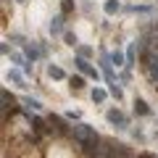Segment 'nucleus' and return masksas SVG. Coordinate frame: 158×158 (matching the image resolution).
Wrapping results in <instances>:
<instances>
[{"instance_id":"f257e3e1","label":"nucleus","mask_w":158,"mask_h":158,"mask_svg":"<svg viewBox=\"0 0 158 158\" xmlns=\"http://www.w3.org/2000/svg\"><path fill=\"white\" fill-rule=\"evenodd\" d=\"M82 148H85L87 158H108V142H103L100 137L92 140V142H85Z\"/></svg>"},{"instance_id":"f03ea898","label":"nucleus","mask_w":158,"mask_h":158,"mask_svg":"<svg viewBox=\"0 0 158 158\" xmlns=\"http://www.w3.org/2000/svg\"><path fill=\"white\" fill-rule=\"evenodd\" d=\"M71 132H74V137H77V140L82 142V145H85V142H92V140H98L95 129H92V127H87V124H77Z\"/></svg>"},{"instance_id":"7ed1b4c3","label":"nucleus","mask_w":158,"mask_h":158,"mask_svg":"<svg viewBox=\"0 0 158 158\" xmlns=\"http://www.w3.org/2000/svg\"><path fill=\"white\" fill-rule=\"evenodd\" d=\"M108 158H132V156L127 150V145H121V142H108Z\"/></svg>"},{"instance_id":"20e7f679","label":"nucleus","mask_w":158,"mask_h":158,"mask_svg":"<svg viewBox=\"0 0 158 158\" xmlns=\"http://www.w3.org/2000/svg\"><path fill=\"white\" fill-rule=\"evenodd\" d=\"M145 61H148V71H150V79H153V82H158V58L145 56Z\"/></svg>"},{"instance_id":"39448f33","label":"nucleus","mask_w":158,"mask_h":158,"mask_svg":"<svg viewBox=\"0 0 158 158\" xmlns=\"http://www.w3.org/2000/svg\"><path fill=\"white\" fill-rule=\"evenodd\" d=\"M106 116H108V121H111V124H121V127H127V118H124V113H118V111H108Z\"/></svg>"},{"instance_id":"423d86ee","label":"nucleus","mask_w":158,"mask_h":158,"mask_svg":"<svg viewBox=\"0 0 158 158\" xmlns=\"http://www.w3.org/2000/svg\"><path fill=\"white\" fill-rule=\"evenodd\" d=\"M77 66H79V71H85V74H90V77H98V71H95V69H92L90 63L85 61V58H79V61H77Z\"/></svg>"},{"instance_id":"0eeeda50","label":"nucleus","mask_w":158,"mask_h":158,"mask_svg":"<svg viewBox=\"0 0 158 158\" xmlns=\"http://www.w3.org/2000/svg\"><path fill=\"white\" fill-rule=\"evenodd\" d=\"M135 111L140 113V116H148V113H150V108H148L145 100H135Z\"/></svg>"},{"instance_id":"6e6552de","label":"nucleus","mask_w":158,"mask_h":158,"mask_svg":"<svg viewBox=\"0 0 158 158\" xmlns=\"http://www.w3.org/2000/svg\"><path fill=\"white\" fill-rule=\"evenodd\" d=\"M48 74H50L53 79H63V69H58V66H50V69H48Z\"/></svg>"},{"instance_id":"1a4fd4ad","label":"nucleus","mask_w":158,"mask_h":158,"mask_svg":"<svg viewBox=\"0 0 158 158\" xmlns=\"http://www.w3.org/2000/svg\"><path fill=\"white\" fill-rule=\"evenodd\" d=\"M85 87V79L82 77H71V90H82Z\"/></svg>"},{"instance_id":"9d476101","label":"nucleus","mask_w":158,"mask_h":158,"mask_svg":"<svg viewBox=\"0 0 158 158\" xmlns=\"http://www.w3.org/2000/svg\"><path fill=\"white\" fill-rule=\"evenodd\" d=\"M118 11V3H116V0H108V3H106V13H116Z\"/></svg>"},{"instance_id":"9b49d317","label":"nucleus","mask_w":158,"mask_h":158,"mask_svg":"<svg viewBox=\"0 0 158 158\" xmlns=\"http://www.w3.org/2000/svg\"><path fill=\"white\" fill-rule=\"evenodd\" d=\"M50 124L56 127L58 132H63V129H66V127H63V121H61V118H58V116H50Z\"/></svg>"},{"instance_id":"f8f14e48","label":"nucleus","mask_w":158,"mask_h":158,"mask_svg":"<svg viewBox=\"0 0 158 158\" xmlns=\"http://www.w3.org/2000/svg\"><path fill=\"white\" fill-rule=\"evenodd\" d=\"M61 29H63V27H61V19H53V24H50V32H53V34H58Z\"/></svg>"},{"instance_id":"ddd939ff","label":"nucleus","mask_w":158,"mask_h":158,"mask_svg":"<svg viewBox=\"0 0 158 158\" xmlns=\"http://www.w3.org/2000/svg\"><path fill=\"white\" fill-rule=\"evenodd\" d=\"M103 98H106V92H103V90H95V92H92V100H95V103H103Z\"/></svg>"},{"instance_id":"4468645a","label":"nucleus","mask_w":158,"mask_h":158,"mask_svg":"<svg viewBox=\"0 0 158 158\" xmlns=\"http://www.w3.org/2000/svg\"><path fill=\"white\" fill-rule=\"evenodd\" d=\"M113 63H116V66H121V63H124V58H121V53H113Z\"/></svg>"},{"instance_id":"2eb2a0df","label":"nucleus","mask_w":158,"mask_h":158,"mask_svg":"<svg viewBox=\"0 0 158 158\" xmlns=\"http://www.w3.org/2000/svg\"><path fill=\"white\" fill-rule=\"evenodd\" d=\"M32 127H34V129H37V132H42V129H45V127H42V121H40V118H34V121H32Z\"/></svg>"},{"instance_id":"dca6fc26","label":"nucleus","mask_w":158,"mask_h":158,"mask_svg":"<svg viewBox=\"0 0 158 158\" xmlns=\"http://www.w3.org/2000/svg\"><path fill=\"white\" fill-rule=\"evenodd\" d=\"M3 100H6V106H13V98L8 95V92H3Z\"/></svg>"}]
</instances>
